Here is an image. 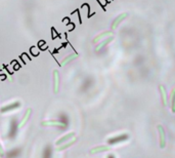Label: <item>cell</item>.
Returning <instances> with one entry per match:
<instances>
[{
    "mask_svg": "<svg viewBox=\"0 0 175 158\" xmlns=\"http://www.w3.org/2000/svg\"><path fill=\"white\" fill-rule=\"evenodd\" d=\"M20 126L18 125V120L16 119H11L10 124H9V129H8V133H7V139L9 140H16V136H18V130Z\"/></svg>",
    "mask_w": 175,
    "mask_h": 158,
    "instance_id": "1",
    "label": "cell"
},
{
    "mask_svg": "<svg viewBox=\"0 0 175 158\" xmlns=\"http://www.w3.org/2000/svg\"><path fill=\"white\" fill-rule=\"evenodd\" d=\"M20 106H21V102H20V101H16V102L10 103V104H8V105H6V106L2 107L1 110H0V112H1V113H6V112L13 111V110L16 109V108H19Z\"/></svg>",
    "mask_w": 175,
    "mask_h": 158,
    "instance_id": "2",
    "label": "cell"
},
{
    "mask_svg": "<svg viewBox=\"0 0 175 158\" xmlns=\"http://www.w3.org/2000/svg\"><path fill=\"white\" fill-rule=\"evenodd\" d=\"M127 16H128V14H127L126 13H120L119 16H117V18L115 19L114 21H113V23H112V30H116V29L118 28V26L122 23V21H124L127 18Z\"/></svg>",
    "mask_w": 175,
    "mask_h": 158,
    "instance_id": "3",
    "label": "cell"
},
{
    "mask_svg": "<svg viewBox=\"0 0 175 158\" xmlns=\"http://www.w3.org/2000/svg\"><path fill=\"white\" fill-rule=\"evenodd\" d=\"M22 154V148H14L9 151H7L5 155H3L4 158H18Z\"/></svg>",
    "mask_w": 175,
    "mask_h": 158,
    "instance_id": "4",
    "label": "cell"
},
{
    "mask_svg": "<svg viewBox=\"0 0 175 158\" xmlns=\"http://www.w3.org/2000/svg\"><path fill=\"white\" fill-rule=\"evenodd\" d=\"M157 128L160 135V147L163 149L166 146V135H165V130L162 125H157Z\"/></svg>",
    "mask_w": 175,
    "mask_h": 158,
    "instance_id": "5",
    "label": "cell"
},
{
    "mask_svg": "<svg viewBox=\"0 0 175 158\" xmlns=\"http://www.w3.org/2000/svg\"><path fill=\"white\" fill-rule=\"evenodd\" d=\"M113 36V32L112 31H105V32H102L100 34H98L97 36H95V38L93 39V43H97L99 42L100 40H104L105 38H109Z\"/></svg>",
    "mask_w": 175,
    "mask_h": 158,
    "instance_id": "6",
    "label": "cell"
},
{
    "mask_svg": "<svg viewBox=\"0 0 175 158\" xmlns=\"http://www.w3.org/2000/svg\"><path fill=\"white\" fill-rule=\"evenodd\" d=\"M42 125H52V126H57L61 129H66L64 126V124L62 123L59 120H50V121H44L42 123Z\"/></svg>",
    "mask_w": 175,
    "mask_h": 158,
    "instance_id": "7",
    "label": "cell"
},
{
    "mask_svg": "<svg viewBox=\"0 0 175 158\" xmlns=\"http://www.w3.org/2000/svg\"><path fill=\"white\" fill-rule=\"evenodd\" d=\"M42 158H52V148L50 145H46L42 151Z\"/></svg>",
    "mask_w": 175,
    "mask_h": 158,
    "instance_id": "8",
    "label": "cell"
},
{
    "mask_svg": "<svg viewBox=\"0 0 175 158\" xmlns=\"http://www.w3.org/2000/svg\"><path fill=\"white\" fill-rule=\"evenodd\" d=\"M78 57H79V54H69V56H67V57L63 60V61L61 62V66H65V65L69 64L70 62L73 61V60L77 59Z\"/></svg>",
    "mask_w": 175,
    "mask_h": 158,
    "instance_id": "9",
    "label": "cell"
},
{
    "mask_svg": "<svg viewBox=\"0 0 175 158\" xmlns=\"http://www.w3.org/2000/svg\"><path fill=\"white\" fill-rule=\"evenodd\" d=\"M111 150V147L110 146H98V147H95L93 149L90 150V153H99V152H105V151H110Z\"/></svg>",
    "mask_w": 175,
    "mask_h": 158,
    "instance_id": "10",
    "label": "cell"
},
{
    "mask_svg": "<svg viewBox=\"0 0 175 158\" xmlns=\"http://www.w3.org/2000/svg\"><path fill=\"white\" fill-rule=\"evenodd\" d=\"M113 40H114V38H113V36H112V37L105 38V39L102 40V42H100L99 44H98L97 46L95 47V50H96V51H98V50H99V49H102V47H105V45H107V44H109L110 42H112Z\"/></svg>",
    "mask_w": 175,
    "mask_h": 158,
    "instance_id": "11",
    "label": "cell"
},
{
    "mask_svg": "<svg viewBox=\"0 0 175 158\" xmlns=\"http://www.w3.org/2000/svg\"><path fill=\"white\" fill-rule=\"evenodd\" d=\"M53 78H54V92H59V71H53Z\"/></svg>",
    "mask_w": 175,
    "mask_h": 158,
    "instance_id": "12",
    "label": "cell"
},
{
    "mask_svg": "<svg viewBox=\"0 0 175 158\" xmlns=\"http://www.w3.org/2000/svg\"><path fill=\"white\" fill-rule=\"evenodd\" d=\"M75 136V133H68V135H66L65 136H63L62 139H59V141L56 142V145H61V144H63L64 142H66V141H68V140H70V139H72V138H74Z\"/></svg>",
    "mask_w": 175,
    "mask_h": 158,
    "instance_id": "13",
    "label": "cell"
},
{
    "mask_svg": "<svg viewBox=\"0 0 175 158\" xmlns=\"http://www.w3.org/2000/svg\"><path fill=\"white\" fill-rule=\"evenodd\" d=\"M159 89H160V92H161V95H162L163 104H164L165 106H167V93H166V90H165V87L163 85H160L159 86Z\"/></svg>",
    "mask_w": 175,
    "mask_h": 158,
    "instance_id": "14",
    "label": "cell"
},
{
    "mask_svg": "<svg viewBox=\"0 0 175 158\" xmlns=\"http://www.w3.org/2000/svg\"><path fill=\"white\" fill-rule=\"evenodd\" d=\"M59 121L62 122V123L64 124V126L67 128V126H68V118H67V116L66 115H64V114H62L61 115V117H59Z\"/></svg>",
    "mask_w": 175,
    "mask_h": 158,
    "instance_id": "15",
    "label": "cell"
},
{
    "mask_svg": "<svg viewBox=\"0 0 175 158\" xmlns=\"http://www.w3.org/2000/svg\"><path fill=\"white\" fill-rule=\"evenodd\" d=\"M76 142V139H74L73 141H71L70 143H67L66 145H64V146H61V147H59L57 148V151H62V150H64V149H66V148H68V147H70V146L73 145L74 143Z\"/></svg>",
    "mask_w": 175,
    "mask_h": 158,
    "instance_id": "16",
    "label": "cell"
},
{
    "mask_svg": "<svg viewBox=\"0 0 175 158\" xmlns=\"http://www.w3.org/2000/svg\"><path fill=\"white\" fill-rule=\"evenodd\" d=\"M30 113H31V110L30 109H28V111H27V113H26V115H25V118L23 119V121H22V123L20 124V127H22V126L24 125V124L26 123V122H27V120H28V118L29 117H30Z\"/></svg>",
    "mask_w": 175,
    "mask_h": 158,
    "instance_id": "17",
    "label": "cell"
},
{
    "mask_svg": "<svg viewBox=\"0 0 175 158\" xmlns=\"http://www.w3.org/2000/svg\"><path fill=\"white\" fill-rule=\"evenodd\" d=\"M172 112L175 113V89L172 90Z\"/></svg>",
    "mask_w": 175,
    "mask_h": 158,
    "instance_id": "18",
    "label": "cell"
},
{
    "mask_svg": "<svg viewBox=\"0 0 175 158\" xmlns=\"http://www.w3.org/2000/svg\"><path fill=\"white\" fill-rule=\"evenodd\" d=\"M0 155H1V156H3V151H2L1 145H0Z\"/></svg>",
    "mask_w": 175,
    "mask_h": 158,
    "instance_id": "19",
    "label": "cell"
}]
</instances>
